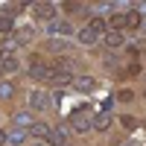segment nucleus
<instances>
[{
	"instance_id": "f257e3e1",
	"label": "nucleus",
	"mask_w": 146,
	"mask_h": 146,
	"mask_svg": "<svg viewBox=\"0 0 146 146\" xmlns=\"http://www.w3.org/2000/svg\"><path fill=\"white\" fill-rule=\"evenodd\" d=\"M70 129L76 131V135H85L88 129H94V117H91V108H73L70 111Z\"/></svg>"
},
{
	"instance_id": "f03ea898",
	"label": "nucleus",
	"mask_w": 146,
	"mask_h": 146,
	"mask_svg": "<svg viewBox=\"0 0 146 146\" xmlns=\"http://www.w3.org/2000/svg\"><path fill=\"white\" fill-rule=\"evenodd\" d=\"M50 73H53V67L47 64V62H41L38 56L29 58V76H32V79H38V82H50Z\"/></svg>"
},
{
	"instance_id": "7ed1b4c3",
	"label": "nucleus",
	"mask_w": 146,
	"mask_h": 146,
	"mask_svg": "<svg viewBox=\"0 0 146 146\" xmlns=\"http://www.w3.org/2000/svg\"><path fill=\"white\" fill-rule=\"evenodd\" d=\"M29 108H32V111H38V114L50 111V94L41 91V88H35V91L29 94Z\"/></svg>"
},
{
	"instance_id": "20e7f679",
	"label": "nucleus",
	"mask_w": 146,
	"mask_h": 146,
	"mask_svg": "<svg viewBox=\"0 0 146 146\" xmlns=\"http://www.w3.org/2000/svg\"><path fill=\"white\" fill-rule=\"evenodd\" d=\"M102 44L108 47V50H120V47L126 44V38H123V32H120V29H108V32L102 35Z\"/></svg>"
},
{
	"instance_id": "39448f33",
	"label": "nucleus",
	"mask_w": 146,
	"mask_h": 146,
	"mask_svg": "<svg viewBox=\"0 0 146 146\" xmlns=\"http://www.w3.org/2000/svg\"><path fill=\"white\" fill-rule=\"evenodd\" d=\"M32 15L53 23V21H56V6H53V3H35V6H32Z\"/></svg>"
},
{
	"instance_id": "423d86ee",
	"label": "nucleus",
	"mask_w": 146,
	"mask_h": 146,
	"mask_svg": "<svg viewBox=\"0 0 146 146\" xmlns=\"http://www.w3.org/2000/svg\"><path fill=\"white\" fill-rule=\"evenodd\" d=\"M67 129L64 126H56L53 131H50V137H47V146H67Z\"/></svg>"
},
{
	"instance_id": "0eeeda50",
	"label": "nucleus",
	"mask_w": 146,
	"mask_h": 146,
	"mask_svg": "<svg viewBox=\"0 0 146 146\" xmlns=\"http://www.w3.org/2000/svg\"><path fill=\"white\" fill-rule=\"evenodd\" d=\"M100 41H102V35H100V32H94L91 27L79 29V44H85V47H96Z\"/></svg>"
},
{
	"instance_id": "6e6552de",
	"label": "nucleus",
	"mask_w": 146,
	"mask_h": 146,
	"mask_svg": "<svg viewBox=\"0 0 146 146\" xmlns=\"http://www.w3.org/2000/svg\"><path fill=\"white\" fill-rule=\"evenodd\" d=\"M108 27H111V29L131 27V12H117V15H111V18H108Z\"/></svg>"
},
{
	"instance_id": "1a4fd4ad",
	"label": "nucleus",
	"mask_w": 146,
	"mask_h": 146,
	"mask_svg": "<svg viewBox=\"0 0 146 146\" xmlns=\"http://www.w3.org/2000/svg\"><path fill=\"white\" fill-rule=\"evenodd\" d=\"M114 126V117L108 114V111H100V114H94V129L96 131H108Z\"/></svg>"
},
{
	"instance_id": "9d476101",
	"label": "nucleus",
	"mask_w": 146,
	"mask_h": 146,
	"mask_svg": "<svg viewBox=\"0 0 146 146\" xmlns=\"http://www.w3.org/2000/svg\"><path fill=\"white\" fill-rule=\"evenodd\" d=\"M73 88L82 91V94H88V91L96 88V79H94V76H76V79H73Z\"/></svg>"
},
{
	"instance_id": "9b49d317",
	"label": "nucleus",
	"mask_w": 146,
	"mask_h": 146,
	"mask_svg": "<svg viewBox=\"0 0 146 146\" xmlns=\"http://www.w3.org/2000/svg\"><path fill=\"white\" fill-rule=\"evenodd\" d=\"M35 38V29L32 27H21V29H15V38H12V41H15V44H29Z\"/></svg>"
},
{
	"instance_id": "f8f14e48",
	"label": "nucleus",
	"mask_w": 146,
	"mask_h": 146,
	"mask_svg": "<svg viewBox=\"0 0 146 146\" xmlns=\"http://www.w3.org/2000/svg\"><path fill=\"white\" fill-rule=\"evenodd\" d=\"M21 64H18V58L15 56H3L0 58V73H15Z\"/></svg>"
},
{
	"instance_id": "ddd939ff",
	"label": "nucleus",
	"mask_w": 146,
	"mask_h": 146,
	"mask_svg": "<svg viewBox=\"0 0 146 146\" xmlns=\"http://www.w3.org/2000/svg\"><path fill=\"white\" fill-rule=\"evenodd\" d=\"M50 32L53 35H70V23L67 21H53L50 23Z\"/></svg>"
},
{
	"instance_id": "4468645a",
	"label": "nucleus",
	"mask_w": 146,
	"mask_h": 146,
	"mask_svg": "<svg viewBox=\"0 0 146 146\" xmlns=\"http://www.w3.org/2000/svg\"><path fill=\"white\" fill-rule=\"evenodd\" d=\"M50 131H53V129L47 126V123H35V126L29 129V135H32V137H50Z\"/></svg>"
},
{
	"instance_id": "2eb2a0df",
	"label": "nucleus",
	"mask_w": 146,
	"mask_h": 146,
	"mask_svg": "<svg viewBox=\"0 0 146 146\" xmlns=\"http://www.w3.org/2000/svg\"><path fill=\"white\" fill-rule=\"evenodd\" d=\"M47 47H50L53 53H64V50H67V44H64V41H58V38H53V41L47 44Z\"/></svg>"
},
{
	"instance_id": "dca6fc26",
	"label": "nucleus",
	"mask_w": 146,
	"mask_h": 146,
	"mask_svg": "<svg viewBox=\"0 0 146 146\" xmlns=\"http://www.w3.org/2000/svg\"><path fill=\"white\" fill-rule=\"evenodd\" d=\"M117 100H120V102H131V100H135V91H129V88H123V91L117 94Z\"/></svg>"
},
{
	"instance_id": "f3484780",
	"label": "nucleus",
	"mask_w": 146,
	"mask_h": 146,
	"mask_svg": "<svg viewBox=\"0 0 146 146\" xmlns=\"http://www.w3.org/2000/svg\"><path fill=\"white\" fill-rule=\"evenodd\" d=\"M137 73H140V64H137V62H131V64L126 67V76H137Z\"/></svg>"
},
{
	"instance_id": "a211bd4d",
	"label": "nucleus",
	"mask_w": 146,
	"mask_h": 146,
	"mask_svg": "<svg viewBox=\"0 0 146 146\" xmlns=\"http://www.w3.org/2000/svg\"><path fill=\"white\" fill-rule=\"evenodd\" d=\"M12 94H15V91H12V85H0V96H3V100H6V96H12Z\"/></svg>"
},
{
	"instance_id": "6ab92c4d",
	"label": "nucleus",
	"mask_w": 146,
	"mask_h": 146,
	"mask_svg": "<svg viewBox=\"0 0 146 146\" xmlns=\"http://www.w3.org/2000/svg\"><path fill=\"white\" fill-rule=\"evenodd\" d=\"M135 123H137V120L131 117V114H126V117H123V126H126V129H135Z\"/></svg>"
},
{
	"instance_id": "aec40b11",
	"label": "nucleus",
	"mask_w": 146,
	"mask_h": 146,
	"mask_svg": "<svg viewBox=\"0 0 146 146\" xmlns=\"http://www.w3.org/2000/svg\"><path fill=\"white\" fill-rule=\"evenodd\" d=\"M85 6H79V3H64V12H82Z\"/></svg>"
},
{
	"instance_id": "412c9836",
	"label": "nucleus",
	"mask_w": 146,
	"mask_h": 146,
	"mask_svg": "<svg viewBox=\"0 0 146 146\" xmlns=\"http://www.w3.org/2000/svg\"><path fill=\"white\" fill-rule=\"evenodd\" d=\"M0 29H12V18H0Z\"/></svg>"
},
{
	"instance_id": "4be33fe9",
	"label": "nucleus",
	"mask_w": 146,
	"mask_h": 146,
	"mask_svg": "<svg viewBox=\"0 0 146 146\" xmlns=\"http://www.w3.org/2000/svg\"><path fill=\"white\" fill-rule=\"evenodd\" d=\"M6 143V131H0V146H3Z\"/></svg>"
},
{
	"instance_id": "5701e85b",
	"label": "nucleus",
	"mask_w": 146,
	"mask_h": 146,
	"mask_svg": "<svg viewBox=\"0 0 146 146\" xmlns=\"http://www.w3.org/2000/svg\"><path fill=\"white\" fill-rule=\"evenodd\" d=\"M32 146H47V143H32Z\"/></svg>"
},
{
	"instance_id": "b1692460",
	"label": "nucleus",
	"mask_w": 146,
	"mask_h": 146,
	"mask_svg": "<svg viewBox=\"0 0 146 146\" xmlns=\"http://www.w3.org/2000/svg\"><path fill=\"white\" fill-rule=\"evenodd\" d=\"M143 96H146V91H143Z\"/></svg>"
}]
</instances>
